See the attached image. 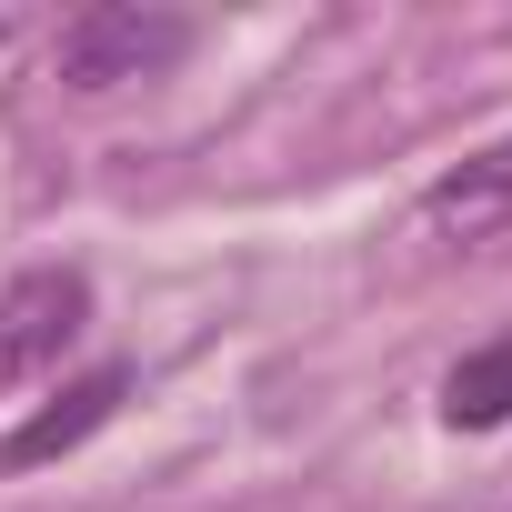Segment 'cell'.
I'll return each instance as SVG.
<instances>
[{"mask_svg":"<svg viewBox=\"0 0 512 512\" xmlns=\"http://www.w3.org/2000/svg\"><path fill=\"white\" fill-rule=\"evenodd\" d=\"M191 41H201L191 11H161V0H91V11H71L61 41H51V81L81 91V101L131 91V81H171L191 61Z\"/></svg>","mask_w":512,"mask_h":512,"instance_id":"cell-1","label":"cell"},{"mask_svg":"<svg viewBox=\"0 0 512 512\" xmlns=\"http://www.w3.org/2000/svg\"><path fill=\"white\" fill-rule=\"evenodd\" d=\"M91 332V272L71 262H41L0 292V392H21L41 372H61V352Z\"/></svg>","mask_w":512,"mask_h":512,"instance_id":"cell-2","label":"cell"},{"mask_svg":"<svg viewBox=\"0 0 512 512\" xmlns=\"http://www.w3.org/2000/svg\"><path fill=\"white\" fill-rule=\"evenodd\" d=\"M121 402H131V362H91V372H81V382H71L51 412H31L11 442H0V472H41V462L81 452V442H91V432H101Z\"/></svg>","mask_w":512,"mask_h":512,"instance_id":"cell-3","label":"cell"},{"mask_svg":"<svg viewBox=\"0 0 512 512\" xmlns=\"http://www.w3.org/2000/svg\"><path fill=\"white\" fill-rule=\"evenodd\" d=\"M422 221H432V231H452V241H482V231H502V221H512V131H502L492 151L452 161V171L422 191Z\"/></svg>","mask_w":512,"mask_h":512,"instance_id":"cell-4","label":"cell"},{"mask_svg":"<svg viewBox=\"0 0 512 512\" xmlns=\"http://www.w3.org/2000/svg\"><path fill=\"white\" fill-rule=\"evenodd\" d=\"M442 422L452 432H502L512 422V342H482L442 372Z\"/></svg>","mask_w":512,"mask_h":512,"instance_id":"cell-5","label":"cell"}]
</instances>
